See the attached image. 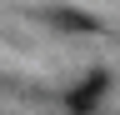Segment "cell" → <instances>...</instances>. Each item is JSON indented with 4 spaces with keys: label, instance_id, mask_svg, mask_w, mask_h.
<instances>
[{
    "label": "cell",
    "instance_id": "1",
    "mask_svg": "<svg viewBox=\"0 0 120 115\" xmlns=\"http://www.w3.org/2000/svg\"><path fill=\"white\" fill-rule=\"evenodd\" d=\"M100 90H105V75H95V80H85L80 90H70V95H65V105H70V110H90Z\"/></svg>",
    "mask_w": 120,
    "mask_h": 115
}]
</instances>
